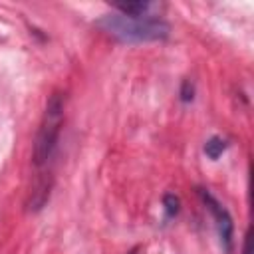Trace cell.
Returning <instances> with one entry per match:
<instances>
[{
	"instance_id": "cell-4",
	"label": "cell",
	"mask_w": 254,
	"mask_h": 254,
	"mask_svg": "<svg viewBox=\"0 0 254 254\" xmlns=\"http://www.w3.org/2000/svg\"><path fill=\"white\" fill-rule=\"evenodd\" d=\"M119 14L123 16H133V18H145L147 12L153 8L151 2H127V4H115L113 6Z\"/></svg>"
},
{
	"instance_id": "cell-2",
	"label": "cell",
	"mask_w": 254,
	"mask_h": 254,
	"mask_svg": "<svg viewBox=\"0 0 254 254\" xmlns=\"http://www.w3.org/2000/svg\"><path fill=\"white\" fill-rule=\"evenodd\" d=\"M62 125H64V97L60 93H54L46 105L44 117L40 121V129L36 133L34 151H32L34 167L42 173L52 165L56 157Z\"/></svg>"
},
{
	"instance_id": "cell-5",
	"label": "cell",
	"mask_w": 254,
	"mask_h": 254,
	"mask_svg": "<svg viewBox=\"0 0 254 254\" xmlns=\"http://www.w3.org/2000/svg\"><path fill=\"white\" fill-rule=\"evenodd\" d=\"M226 147H228L226 141H224L222 137H216V135H214V137H210V139L204 143V155L214 161V159H218V157L226 151Z\"/></svg>"
},
{
	"instance_id": "cell-8",
	"label": "cell",
	"mask_w": 254,
	"mask_h": 254,
	"mask_svg": "<svg viewBox=\"0 0 254 254\" xmlns=\"http://www.w3.org/2000/svg\"><path fill=\"white\" fill-rule=\"evenodd\" d=\"M242 254H250V246H248V234H246L244 244H242Z\"/></svg>"
},
{
	"instance_id": "cell-6",
	"label": "cell",
	"mask_w": 254,
	"mask_h": 254,
	"mask_svg": "<svg viewBox=\"0 0 254 254\" xmlns=\"http://www.w3.org/2000/svg\"><path fill=\"white\" fill-rule=\"evenodd\" d=\"M163 204H165V212H167V216H175V214L179 212L181 200H179V196H177V194L169 192V194H165V198H163Z\"/></svg>"
},
{
	"instance_id": "cell-7",
	"label": "cell",
	"mask_w": 254,
	"mask_h": 254,
	"mask_svg": "<svg viewBox=\"0 0 254 254\" xmlns=\"http://www.w3.org/2000/svg\"><path fill=\"white\" fill-rule=\"evenodd\" d=\"M192 93H194V89H192L190 81H189V79H187V81H183V89H181V99H183V101H190V99H192Z\"/></svg>"
},
{
	"instance_id": "cell-1",
	"label": "cell",
	"mask_w": 254,
	"mask_h": 254,
	"mask_svg": "<svg viewBox=\"0 0 254 254\" xmlns=\"http://www.w3.org/2000/svg\"><path fill=\"white\" fill-rule=\"evenodd\" d=\"M97 28L107 32L109 36L121 40V42H157L165 40L169 36V24L161 18H133V16H123V14H105L103 18L97 20Z\"/></svg>"
},
{
	"instance_id": "cell-3",
	"label": "cell",
	"mask_w": 254,
	"mask_h": 254,
	"mask_svg": "<svg viewBox=\"0 0 254 254\" xmlns=\"http://www.w3.org/2000/svg\"><path fill=\"white\" fill-rule=\"evenodd\" d=\"M200 196L206 204V208L210 210V214L214 216V222H216V228H218V236L226 248V252L230 254L232 252V230H234V224H232V218L228 214V210L206 190H200Z\"/></svg>"
}]
</instances>
